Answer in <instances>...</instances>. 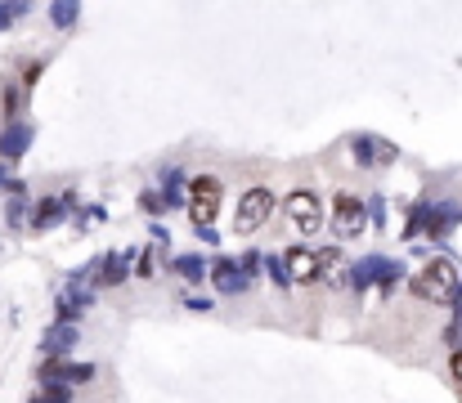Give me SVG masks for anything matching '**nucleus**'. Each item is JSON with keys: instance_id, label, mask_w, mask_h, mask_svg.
<instances>
[{"instance_id": "nucleus-1", "label": "nucleus", "mask_w": 462, "mask_h": 403, "mask_svg": "<svg viewBox=\"0 0 462 403\" xmlns=\"http://www.w3.org/2000/svg\"><path fill=\"white\" fill-rule=\"evenodd\" d=\"M413 291L422 300H431V305H454V296H458V269L449 265V261H431V265L418 273Z\"/></svg>"}, {"instance_id": "nucleus-2", "label": "nucleus", "mask_w": 462, "mask_h": 403, "mask_svg": "<svg viewBox=\"0 0 462 403\" xmlns=\"http://www.w3.org/2000/svg\"><path fill=\"white\" fill-rule=\"evenodd\" d=\"M189 215H193L198 229L220 215V179H211V175L193 179V188H189Z\"/></svg>"}, {"instance_id": "nucleus-3", "label": "nucleus", "mask_w": 462, "mask_h": 403, "mask_svg": "<svg viewBox=\"0 0 462 403\" xmlns=\"http://www.w3.org/2000/svg\"><path fill=\"white\" fill-rule=\"evenodd\" d=\"M270 215H274V197H270V188H247L243 202H238L234 224H238V234H256Z\"/></svg>"}, {"instance_id": "nucleus-4", "label": "nucleus", "mask_w": 462, "mask_h": 403, "mask_svg": "<svg viewBox=\"0 0 462 403\" xmlns=\"http://www.w3.org/2000/svg\"><path fill=\"white\" fill-rule=\"evenodd\" d=\"M283 211H288V220H292V224H297L301 234H314V229L323 224V206H319V197H314L310 188H297V193H288Z\"/></svg>"}, {"instance_id": "nucleus-5", "label": "nucleus", "mask_w": 462, "mask_h": 403, "mask_svg": "<svg viewBox=\"0 0 462 403\" xmlns=\"http://www.w3.org/2000/svg\"><path fill=\"white\" fill-rule=\"evenodd\" d=\"M332 224H337L341 238H355V234L364 229V202L350 197V193H337V202H332Z\"/></svg>"}, {"instance_id": "nucleus-6", "label": "nucleus", "mask_w": 462, "mask_h": 403, "mask_svg": "<svg viewBox=\"0 0 462 403\" xmlns=\"http://www.w3.org/2000/svg\"><path fill=\"white\" fill-rule=\"evenodd\" d=\"M319 273H323V252H306V247L288 252V278L292 282H310Z\"/></svg>"}, {"instance_id": "nucleus-7", "label": "nucleus", "mask_w": 462, "mask_h": 403, "mask_svg": "<svg viewBox=\"0 0 462 403\" xmlns=\"http://www.w3.org/2000/svg\"><path fill=\"white\" fill-rule=\"evenodd\" d=\"M32 403H68V390H45L41 399H32Z\"/></svg>"}, {"instance_id": "nucleus-8", "label": "nucleus", "mask_w": 462, "mask_h": 403, "mask_svg": "<svg viewBox=\"0 0 462 403\" xmlns=\"http://www.w3.org/2000/svg\"><path fill=\"white\" fill-rule=\"evenodd\" d=\"M449 368H454V377H458V381H462V350H458V354H454V359H449Z\"/></svg>"}]
</instances>
